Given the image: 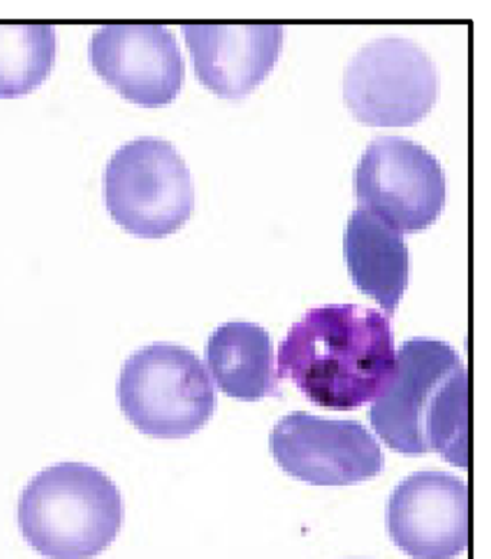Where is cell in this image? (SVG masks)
<instances>
[{
	"label": "cell",
	"instance_id": "cell-2",
	"mask_svg": "<svg viewBox=\"0 0 491 559\" xmlns=\"http://www.w3.org/2000/svg\"><path fill=\"white\" fill-rule=\"evenodd\" d=\"M467 384V369L452 345L414 337L395 356L394 373L373 400L369 421L395 452H434L466 468L470 463Z\"/></svg>",
	"mask_w": 491,
	"mask_h": 559
},
{
	"label": "cell",
	"instance_id": "cell-12",
	"mask_svg": "<svg viewBox=\"0 0 491 559\" xmlns=\"http://www.w3.org/2000/svg\"><path fill=\"white\" fill-rule=\"evenodd\" d=\"M344 246L355 286L394 313L409 283V250L403 234L358 209L349 216Z\"/></svg>",
	"mask_w": 491,
	"mask_h": 559
},
{
	"label": "cell",
	"instance_id": "cell-13",
	"mask_svg": "<svg viewBox=\"0 0 491 559\" xmlns=\"http://www.w3.org/2000/svg\"><path fill=\"white\" fill-rule=\"evenodd\" d=\"M206 362L219 390L232 399L259 401L278 392L272 337L259 324L229 322L216 329Z\"/></svg>",
	"mask_w": 491,
	"mask_h": 559
},
{
	"label": "cell",
	"instance_id": "cell-8",
	"mask_svg": "<svg viewBox=\"0 0 491 559\" xmlns=\"http://www.w3.org/2000/svg\"><path fill=\"white\" fill-rule=\"evenodd\" d=\"M270 450L288 475L313 486H350L384 472L385 457L362 423L296 412L270 435Z\"/></svg>",
	"mask_w": 491,
	"mask_h": 559
},
{
	"label": "cell",
	"instance_id": "cell-5",
	"mask_svg": "<svg viewBox=\"0 0 491 559\" xmlns=\"http://www.w3.org/2000/svg\"><path fill=\"white\" fill-rule=\"evenodd\" d=\"M106 209L117 225L141 238H164L182 227L195 209L187 164L168 140L124 143L105 170Z\"/></svg>",
	"mask_w": 491,
	"mask_h": 559
},
{
	"label": "cell",
	"instance_id": "cell-14",
	"mask_svg": "<svg viewBox=\"0 0 491 559\" xmlns=\"http://www.w3.org/2000/svg\"><path fill=\"white\" fill-rule=\"evenodd\" d=\"M57 57L51 25H0V98L24 96L47 80Z\"/></svg>",
	"mask_w": 491,
	"mask_h": 559
},
{
	"label": "cell",
	"instance_id": "cell-4",
	"mask_svg": "<svg viewBox=\"0 0 491 559\" xmlns=\"http://www.w3.org/2000/svg\"><path fill=\"white\" fill-rule=\"evenodd\" d=\"M121 413L144 436L187 439L206 426L216 392L200 356L166 342L133 352L120 371Z\"/></svg>",
	"mask_w": 491,
	"mask_h": 559
},
{
	"label": "cell",
	"instance_id": "cell-9",
	"mask_svg": "<svg viewBox=\"0 0 491 559\" xmlns=\"http://www.w3.org/2000/svg\"><path fill=\"white\" fill-rule=\"evenodd\" d=\"M88 58L97 74L134 105L166 106L182 90V52L164 25L101 26L89 39Z\"/></svg>",
	"mask_w": 491,
	"mask_h": 559
},
{
	"label": "cell",
	"instance_id": "cell-7",
	"mask_svg": "<svg viewBox=\"0 0 491 559\" xmlns=\"http://www.w3.org/2000/svg\"><path fill=\"white\" fill-rule=\"evenodd\" d=\"M360 209L399 234L434 224L447 200L440 162L412 140L382 136L368 144L355 170Z\"/></svg>",
	"mask_w": 491,
	"mask_h": 559
},
{
	"label": "cell",
	"instance_id": "cell-10",
	"mask_svg": "<svg viewBox=\"0 0 491 559\" xmlns=\"http://www.w3.org/2000/svg\"><path fill=\"white\" fill-rule=\"evenodd\" d=\"M392 543L414 559H453L466 551L470 503L466 481L447 472H417L392 491Z\"/></svg>",
	"mask_w": 491,
	"mask_h": 559
},
{
	"label": "cell",
	"instance_id": "cell-11",
	"mask_svg": "<svg viewBox=\"0 0 491 559\" xmlns=\"http://www.w3.org/2000/svg\"><path fill=\"white\" fill-rule=\"evenodd\" d=\"M195 74L219 97L238 100L265 80L280 58L282 25H183Z\"/></svg>",
	"mask_w": 491,
	"mask_h": 559
},
{
	"label": "cell",
	"instance_id": "cell-6",
	"mask_svg": "<svg viewBox=\"0 0 491 559\" xmlns=\"http://www.w3.org/2000/svg\"><path fill=\"white\" fill-rule=\"evenodd\" d=\"M439 71L412 40L387 36L360 48L346 67L344 97L351 115L373 128H408L434 107Z\"/></svg>",
	"mask_w": 491,
	"mask_h": 559
},
{
	"label": "cell",
	"instance_id": "cell-1",
	"mask_svg": "<svg viewBox=\"0 0 491 559\" xmlns=\"http://www.w3.org/2000/svg\"><path fill=\"white\" fill-rule=\"evenodd\" d=\"M394 368L390 319L358 305L309 310L278 349V377L333 412H351L375 400Z\"/></svg>",
	"mask_w": 491,
	"mask_h": 559
},
{
	"label": "cell",
	"instance_id": "cell-3",
	"mask_svg": "<svg viewBox=\"0 0 491 559\" xmlns=\"http://www.w3.org/2000/svg\"><path fill=\"white\" fill-rule=\"evenodd\" d=\"M124 502L115 481L85 463H58L29 480L17 500L26 544L47 559H94L119 536Z\"/></svg>",
	"mask_w": 491,
	"mask_h": 559
}]
</instances>
